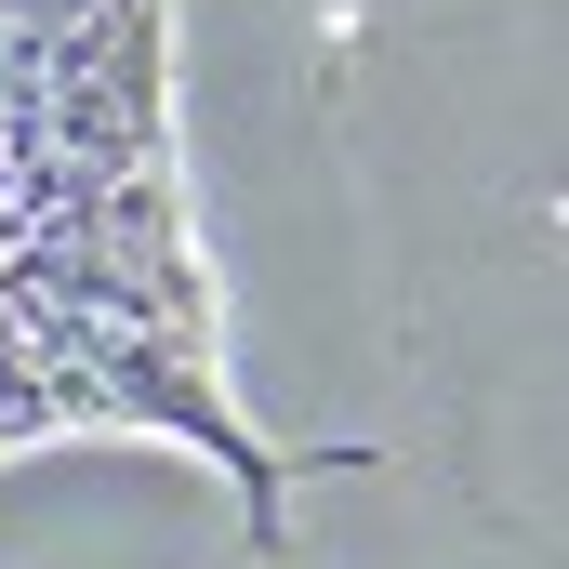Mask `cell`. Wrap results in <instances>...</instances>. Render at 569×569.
Returning a JSON list of instances; mask_svg holds the SVG:
<instances>
[{
  "label": "cell",
  "instance_id": "cell-1",
  "mask_svg": "<svg viewBox=\"0 0 569 569\" xmlns=\"http://www.w3.org/2000/svg\"><path fill=\"white\" fill-rule=\"evenodd\" d=\"M172 450L279 517L186 199L172 0H0V477Z\"/></svg>",
  "mask_w": 569,
  "mask_h": 569
}]
</instances>
